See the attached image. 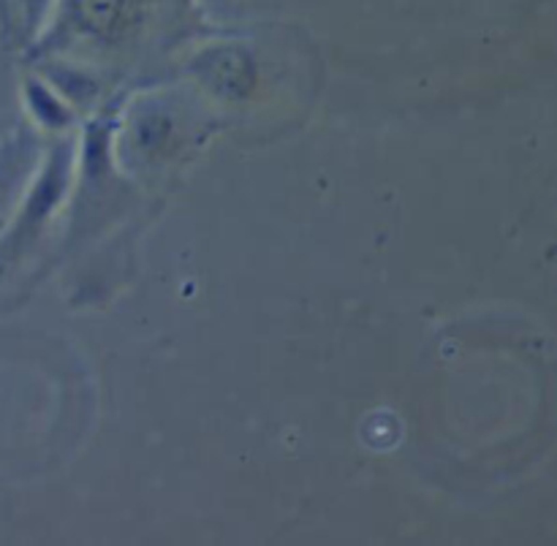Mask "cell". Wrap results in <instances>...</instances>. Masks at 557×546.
Here are the masks:
<instances>
[{
    "instance_id": "cell-4",
    "label": "cell",
    "mask_w": 557,
    "mask_h": 546,
    "mask_svg": "<svg viewBox=\"0 0 557 546\" xmlns=\"http://www.w3.org/2000/svg\"><path fill=\"white\" fill-rule=\"evenodd\" d=\"M9 177H11L9 169L0 166V201L5 199V188H9Z\"/></svg>"
},
{
    "instance_id": "cell-1",
    "label": "cell",
    "mask_w": 557,
    "mask_h": 546,
    "mask_svg": "<svg viewBox=\"0 0 557 546\" xmlns=\"http://www.w3.org/2000/svg\"><path fill=\"white\" fill-rule=\"evenodd\" d=\"M147 0H60L63 25L74 36L114 41L134 30L145 16Z\"/></svg>"
},
{
    "instance_id": "cell-2",
    "label": "cell",
    "mask_w": 557,
    "mask_h": 546,
    "mask_svg": "<svg viewBox=\"0 0 557 546\" xmlns=\"http://www.w3.org/2000/svg\"><path fill=\"white\" fill-rule=\"evenodd\" d=\"M16 5H20V11H22V16H25L27 27H33L38 20H41L44 14H47L49 5H52V0H16Z\"/></svg>"
},
{
    "instance_id": "cell-3",
    "label": "cell",
    "mask_w": 557,
    "mask_h": 546,
    "mask_svg": "<svg viewBox=\"0 0 557 546\" xmlns=\"http://www.w3.org/2000/svg\"><path fill=\"white\" fill-rule=\"evenodd\" d=\"M14 9L16 0H0V25L9 27V22L14 20Z\"/></svg>"
}]
</instances>
